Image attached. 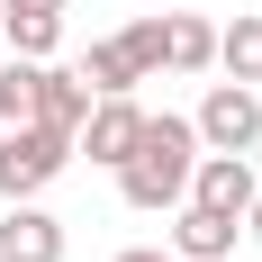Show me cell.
I'll return each mask as SVG.
<instances>
[{
	"label": "cell",
	"instance_id": "obj_1",
	"mask_svg": "<svg viewBox=\"0 0 262 262\" xmlns=\"http://www.w3.org/2000/svg\"><path fill=\"white\" fill-rule=\"evenodd\" d=\"M208 154L199 145V118H181V108H145V136H136V154L118 163V199L127 208H145V217H163V208H181L190 199V163Z\"/></svg>",
	"mask_w": 262,
	"mask_h": 262
},
{
	"label": "cell",
	"instance_id": "obj_6",
	"mask_svg": "<svg viewBox=\"0 0 262 262\" xmlns=\"http://www.w3.org/2000/svg\"><path fill=\"white\" fill-rule=\"evenodd\" d=\"M0 262H63V217H46L36 199H9V217H0Z\"/></svg>",
	"mask_w": 262,
	"mask_h": 262
},
{
	"label": "cell",
	"instance_id": "obj_10",
	"mask_svg": "<svg viewBox=\"0 0 262 262\" xmlns=\"http://www.w3.org/2000/svg\"><path fill=\"white\" fill-rule=\"evenodd\" d=\"M46 63H54V54H46ZM46 63H36V54H9V63H0V127H27V118H36Z\"/></svg>",
	"mask_w": 262,
	"mask_h": 262
},
{
	"label": "cell",
	"instance_id": "obj_13",
	"mask_svg": "<svg viewBox=\"0 0 262 262\" xmlns=\"http://www.w3.org/2000/svg\"><path fill=\"white\" fill-rule=\"evenodd\" d=\"M73 73L91 81V91H136V81H145V73H136V54H127V36H100V46L73 63Z\"/></svg>",
	"mask_w": 262,
	"mask_h": 262
},
{
	"label": "cell",
	"instance_id": "obj_7",
	"mask_svg": "<svg viewBox=\"0 0 262 262\" xmlns=\"http://www.w3.org/2000/svg\"><path fill=\"white\" fill-rule=\"evenodd\" d=\"M235 235H244V217H217V208H199V199L172 208V253H181V262H226Z\"/></svg>",
	"mask_w": 262,
	"mask_h": 262
},
{
	"label": "cell",
	"instance_id": "obj_9",
	"mask_svg": "<svg viewBox=\"0 0 262 262\" xmlns=\"http://www.w3.org/2000/svg\"><path fill=\"white\" fill-rule=\"evenodd\" d=\"M91 100H100V91H91L81 73H63V63H46V91H36V118H46V127L81 136V118H91Z\"/></svg>",
	"mask_w": 262,
	"mask_h": 262
},
{
	"label": "cell",
	"instance_id": "obj_2",
	"mask_svg": "<svg viewBox=\"0 0 262 262\" xmlns=\"http://www.w3.org/2000/svg\"><path fill=\"white\" fill-rule=\"evenodd\" d=\"M73 163V136L46 127V118H27V127H0V199H36Z\"/></svg>",
	"mask_w": 262,
	"mask_h": 262
},
{
	"label": "cell",
	"instance_id": "obj_16",
	"mask_svg": "<svg viewBox=\"0 0 262 262\" xmlns=\"http://www.w3.org/2000/svg\"><path fill=\"white\" fill-rule=\"evenodd\" d=\"M244 235H253V244H262V190H253V208H244Z\"/></svg>",
	"mask_w": 262,
	"mask_h": 262
},
{
	"label": "cell",
	"instance_id": "obj_18",
	"mask_svg": "<svg viewBox=\"0 0 262 262\" xmlns=\"http://www.w3.org/2000/svg\"><path fill=\"white\" fill-rule=\"evenodd\" d=\"M172 262H181V253H172Z\"/></svg>",
	"mask_w": 262,
	"mask_h": 262
},
{
	"label": "cell",
	"instance_id": "obj_8",
	"mask_svg": "<svg viewBox=\"0 0 262 262\" xmlns=\"http://www.w3.org/2000/svg\"><path fill=\"white\" fill-rule=\"evenodd\" d=\"M163 73H217V27L190 18V9H172L163 18Z\"/></svg>",
	"mask_w": 262,
	"mask_h": 262
},
{
	"label": "cell",
	"instance_id": "obj_4",
	"mask_svg": "<svg viewBox=\"0 0 262 262\" xmlns=\"http://www.w3.org/2000/svg\"><path fill=\"white\" fill-rule=\"evenodd\" d=\"M136 136H145L136 91H100V100H91V118H81V136H73V154H91L100 172H118V163L136 154Z\"/></svg>",
	"mask_w": 262,
	"mask_h": 262
},
{
	"label": "cell",
	"instance_id": "obj_3",
	"mask_svg": "<svg viewBox=\"0 0 262 262\" xmlns=\"http://www.w3.org/2000/svg\"><path fill=\"white\" fill-rule=\"evenodd\" d=\"M208 154H253L262 145V81H208V100L190 108Z\"/></svg>",
	"mask_w": 262,
	"mask_h": 262
},
{
	"label": "cell",
	"instance_id": "obj_12",
	"mask_svg": "<svg viewBox=\"0 0 262 262\" xmlns=\"http://www.w3.org/2000/svg\"><path fill=\"white\" fill-rule=\"evenodd\" d=\"M217 73L226 81H262V9H244L235 27H217Z\"/></svg>",
	"mask_w": 262,
	"mask_h": 262
},
{
	"label": "cell",
	"instance_id": "obj_11",
	"mask_svg": "<svg viewBox=\"0 0 262 262\" xmlns=\"http://www.w3.org/2000/svg\"><path fill=\"white\" fill-rule=\"evenodd\" d=\"M0 46H9V54H36V63H46V54L63 46V9H0Z\"/></svg>",
	"mask_w": 262,
	"mask_h": 262
},
{
	"label": "cell",
	"instance_id": "obj_14",
	"mask_svg": "<svg viewBox=\"0 0 262 262\" xmlns=\"http://www.w3.org/2000/svg\"><path fill=\"white\" fill-rule=\"evenodd\" d=\"M118 36H127V54H136V73H145V81H163V18H127Z\"/></svg>",
	"mask_w": 262,
	"mask_h": 262
},
{
	"label": "cell",
	"instance_id": "obj_15",
	"mask_svg": "<svg viewBox=\"0 0 262 262\" xmlns=\"http://www.w3.org/2000/svg\"><path fill=\"white\" fill-rule=\"evenodd\" d=\"M118 262H172V244H127Z\"/></svg>",
	"mask_w": 262,
	"mask_h": 262
},
{
	"label": "cell",
	"instance_id": "obj_17",
	"mask_svg": "<svg viewBox=\"0 0 262 262\" xmlns=\"http://www.w3.org/2000/svg\"><path fill=\"white\" fill-rule=\"evenodd\" d=\"M0 9H73V0H0Z\"/></svg>",
	"mask_w": 262,
	"mask_h": 262
},
{
	"label": "cell",
	"instance_id": "obj_5",
	"mask_svg": "<svg viewBox=\"0 0 262 262\" xmlns=\"http://www.w3.org/2000/svg\"><path fill=\"white\" fill-rule=\"evenodd\" d=\"M253 163H244V154H199V163H190V199H199V208H217V217H244V208H253Z\"/></svg>",
	"mask_w": 262,
	"mask_h": 262
}]
</instances>
